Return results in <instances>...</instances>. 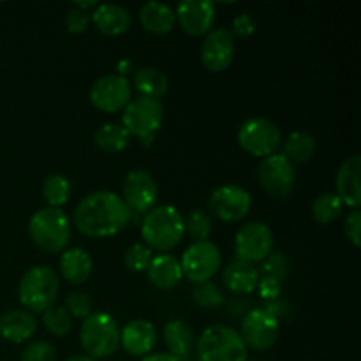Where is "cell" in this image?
<instances>
[{"mask_svg":"<svg viewBox=\"0 0 361 361\" xmlns=\"http://www.w3.org/2000/svg\"><path fill=\"white\" fill-rule=\"evenodd\" d=\"M37 330V321L28 310L14 309L0 316V335L14 344H23L34 337Z\"/></svg>","mask_w":361,"mask_h":361,"instance_id":"obj_20","label":"cell"},{"mask_svg":"<svg viewBox=\"0 0 361 361\" xmlns=\"http://www.w3.org/2000/svg\"><path fill=\"white\" fill-rule=\"evenodd\" d=\"M71 196V183L63 175H49L42 183V197L49 208H60Z\"/></svg>","mask_w":361,"mask_h":361,"instance_id":"obj_31","label":"cell"},{"mask_svg":"<svg viewBox=\"0 0 361 361\" xmlns=\"http://www.w3.org/2000/svg\"><path fill=\"white\" fill-rule=\"evenodd\" d=\"M120 197L130 214H147L154 208L157 200V183L145 169H133L123 180Z\"/></svg>","mask_w":361,"mask_h":361,"instance_id":"obj_15","label":"cell"},{"mask_svg":"<svg viewBox=\"0 0 361 361\" xmlns=\"http://www.w3.org/2000/svg\"><path fill=\"white\" fill-rule=\"evenodd\" d=\"M164 342L169 349V355L182 360L187 358L189 353L192 351L194 334L185 321H169L164 328Z\"/></svg>","mask_w":361,"mask_h":361,"instance_id":"obj_27","label":"cell"},{"mask_svg":"<svg viewBox=\"0 0 361 361\" xmlns=\"http://www.w3.org/2000/svg\"><path fill=\"white\" fill-rule=\"evenodd\" d=\"M360 173H361V155H353L345 159L337 173V196L349 208H360L361 204V187H360Z\"/></svg>","mask_w":361,"mask_h":361,"instance_id":"obj_19","label":"cell"},{"mask_svg":"<svg viewBox=\"0 0 361 361\" xmlns=\"http://www.w3.org/2000/svg\"><path fill=\"white\" fill-rule=\"evenodd\" d=\"M120 342L127 355L148 356L157 344V334L154 324L145 319H134L120 331Z\"/></svg>","mask_w":361,"mask_h":361,"instance_id":"obj_18","label":"cell"},{"mask_svg":"<svg viewBox=\"0 0 361 361\" xmlns=\"http://www.w3.org/2000/svg\"><path fill=\"white\" fill-rule=\"evenodd\" d=\"M281 130L277 123L271 122L264 116H254L245 120L240 126L238 143L247 154L254 157L267 159L270 155L277 154V148L281 147Z\"/></svg>","mask_w":361,"mask_h":361,"instance_id":"obj_8","label":"cell"},{"mask_svg":"<svg viewBox=\"0 0 361 361\" xmlns=\"http://www.w3.org/2000/svg\"><path fill=\"white\" fill-rule=\"evenodd\" d=\"M20 361H56V351L49 342L35 341L25 348Z\"/></svg>","mask_w":361,"mask_h":361,"instance_id":"obj_38","label":"cell"},{"mask_svg":"<svg viewBox=\"0 0 361 361\" xmlns=\"http://www.w3.org/2000/svg\"><path fill=\"white\" fill-rule=\"evenodd\" d=\"M118 71H120V76H123V74H127L133 71V63H130L129 60H123V62L118 63Z\"/></svg>","mask_w":361,"mask_h":361,"instance_id":"obj_45","label":"cell"},{"mask_svg":"<svg viewBox=\"0 0 361 361\" xmlns=\"http://www.w3.org/2000/svg\"><path fill=\"white\" fill-rule=\"evenodd\" d=\"M28 235L41 250L56 254L66 250L71 240V224L60 208H42L28 221Z\"/></svg>","mask_w":361,"mask_h":361,"instance_id":"obj_4","label":"cell"},{"mask_svg":"<svg viewBox=\"0 0 361 361\" xmlns=\"http://www.w3.org/2000/svg\"><path fill=\"white\" fill-rule=\"evenodd\" d=\"M344 231L348 240H351V243L355 247H361V212L360 208H355L351 214L348 215L344 222Z\"/></svg>","mask_w":361,"mask_h":361,"instance_id":"obj_40","label":"cell"},{"mask_svg":"<svg viewBox=\"0 0 361 361\" xmlns=\"http://www.w3.org/2000/svg\"><path fill=\"white\" fill-rule=\"evenodd\" d=\"M192 296L197 302V305L204 307V309H215V307H219L224 302V295H222L221 288L217 284H214L212 281L197 284L194 288Z\"/></svg>","mask_w":361,"mask_h":361,"instance_id":"obj_35","label":"cell"},{"mask_svg":"<svg viewBox=\"0 0 361 361\" xmlns=\"http://www.w3.org/2000/svg\"><path fill=\"white\" fill-rule=\"evenodd\" d=\"M141 361H182V360H178L176 356L169 355V353H155V355L145 356Z\"/></svg>","mask_w":361,"mask_h":361,"instance_id":"obj_43","label":"cell"},{"mask_svg":"<svg viewBox=\"0 0 361 361\" xmlns=\"http://www.w3.org/2000/svg\"><path fill=\"white\" fill-rule=\"evenodd\" d=\"M133 214L122 197L111 190H95L78 203L74 210V226L90 238H106L122 231Z\"/></svg>","mask_w":361,"mask_h":361,"instance_id":"obj_1","label":"cell"},{"mask_svg":"<svg viewBox=\"0 0 361 361\" xmlns=\"http://www.w3.org/2000/svg\"><path fill=\"white\" fill-rule=\"evenodd\" d=\"M59 275L53 268L41 264L25 271L18 288L20 302L28 312L42 314L51 309L59 295Z\"/></svg>","mask_w":361,"mask_h":361,"instance_id":"obj_3","label":"cell"},{"mask_svg":"<svg viewBox=\"0 0 361 361\" xmlns=\"http://www.w3.org/2000/svg\"><path fill=\"white\" fill-rule=\"evenodd\" d=\"M80 342L92 360L108 358L120 345L118 323L109 314L94 312L81 324Z\"/></svg>","mask_w":361,"mask_h":361,"instance_id":"obj_5","label":"cell"},{"mask_svg":"<svg viewBox=\"0 0 361 361\" xmlns=\"http://www.w3.org/2000/svg\"><path fill=\"white\" fill-rule=\"evenodd\" d=\"M42 324L55 337H66L73 328V317L63 307H51L42 312Z\"/></svg>","mask_w":361,"mask_h":361,"instance_id":"obj_33","label":"cell"},{"mask_svg":"<svg viewBox=\"0 0 361 361\" xmlns=\"http://www.w3.org/2000/svg\"><path fill=\"white\" fill-rule=\"evenodd\" d=\"M60 274L67 282L74 286L85 284L94 271V261L83 249L63 250L60 256Z\"/></svg>","mask_w":361,"mask_h":361,"instance_id":"obj_22","label":"cell"},{"mask_svg":"<svg viewBox=\"0 0 361 361\" xmlns=\"http://www.w3.org/2000/svg\"><path fill=\"white\" fill-rule=\"evenodd\" d=\"M259 279L257 268L254 264L243 263V261H233L222 274L224 286L236 295H250L257 288Z\"/></svg>","mask_w":361,"mask_h":361,"instance_id":"obj_24","label":"cell"},{"mask_svg":"<svg viewBox=\"0 0 361 361\" xmlns=\"http://www.w3.org/2000/svg\"><path fill=\"white\" fill-rule=\"evenodd\" d=\"M252 207L250 194L240 185H222L208 197V214L222 222H238Z\"/></svg>","mask_w":361,"mask_h":361,"instance_id":"obj_12","label":"cell"},{"mask_svg":"<svg viewBox=\"0 0 361 361\" xmlns=\"http://www.w3.org/2000/svg\"><path fill=\"white\" fill-rule=\"evenodd\" d=\"M274 250V233L264 222H247L235 236V252L243 263H263Z\"/></svg>","mask_w":361,"mask_h":361,"instance_id":"obj_9","label":"cell"},{"mask_svg":"<svg viewBox=\"0 0 361 361\" xmlns=\"http://www.w3.org/2000/svg\"><path fill=\"white\" fill-rule=\"evenodd\" d=\"M240 337L247 348L267 351L277 342L279 319L264 309L250 310L242 321Z\"/></svg>","mask_w":361,"mask_h":361,"instance_id":"obj_14","label":"cell"},{"mask_svg":"<svg viewBox=\"0 0 361 361\" xmlns=\"http://www.w3.org/2000/svg\"><path fill=\"white\" fill-rule=\"evenodd\" d=\"M183 228H185V233L192 240H196V242H207L214 224H212V217L207 210L196 208V210L189 212L187 217L183 219Z\"/></svg>","mask_w":361,"mask_h":361,"instance_id":"obj_32","label":"cell"},{"mask_svg":"<svg viewBox=\"0 0 361 361\" xmlns=\"http://www.w3.org/2000/svg\"><path fill=\"white\" fill-rule=\"evenodd\" d=\"M148 281L159 289H171L183 279L180 261L171 254H159L152 257V263L147 270Z\"/></svg>","mask_w":361,"mask_h":361,"instance_id":"obj_23","label":"cell"},{"mask_svg":"<svg viewBox=\"0 0 361 361\" xmlns=\"http://www.w3.org/2000/svg\"><path fill=\"white\" fill-rule=\"evenodd\" d=\"M67 361H95V360H92L90 356H73V358H69Z\"/></svg>","mask_w":361,"mask_h":361,"instance_id":"obj_46","label":"cell"},{"mask_svg":"<svg viewBox=\"0 0 361 361\" xmlns=\"http://www.w3.org/2000/svg\"><path fill=\"white\" fill-rule=\"evenodd\" d=\"M130 101H133V87L129 80L120 74H108V76L99 78L90 88V102L99 111H122Z\"/></svg>","mask_w":361,"mask_h":361,"instance_id":"obj_13","label":"cell"},{"mask_svg":"<svg viewBox=\"0 0 361 361\" xmlns=\"http://www.w3.org/2000/svg\"><path fill=\"white\" fill-rule=\"evenodd\" d=\"M222 263L221 250L212 242H194L189 249L183 252L180 259L183 277L189 279L194 284H203L212 281L219 271Z\"/></svg>","mask_w":361,"mask_h":361,"instance_id":"obj_10","label":"cell"},{"mask_svg":"<svg viewBox=\"0 0 361 361\" xmlns=\"http://www.w3.org/2000/svg\"><path fill=\"white\" fill-rule=\"evenodd\" d=\"M133 81L140 97L159 101L168 92V78L157 67H141L134 73Z\"/></svg>","mask_w":361,"mask_h":361,"instance_id":"obj_26","label":"cell"},{"mask_svg":"<svg viewBox=\"0 0 361 361\" xmlns=\"http://www.w3.org/2000/svg\"><path fill=\"white\" fill-rule=\"evenodd\" d=\"M344 210V203L335 192H323L314 200L312 203V215L314 221L319 224H330L337 221Z\"/></svg>","mask_w":361,"mask_h":361,"instance_id":"obj_30","label":"cell"},{"mask_svg":"<svg viewBox=\"0 0 361 361\" xmlns=\"http://www.w3.org/2000/svg\"><path fill=\"white\" fill-rule=\"evenodd\" d=\"M197 361H247V345L233 328L208 326L197 341Z\"/></svg>","mask_w":361,"mask_h":361,"instance_id":"obj_6","label":"cell"},{"mask_svg":"<svg viewBox=\"0 0 361 361\" xmlns=\"http://www.w3.org/2000/svg\"><path fill=\"white\" fill-rule=\"evenodd\" d=\"M235 59V37L228 28L210 30L201 44V63L210 73H221Z\"/></svg>","mask_w":361,"mask_h":361,"instance_id":"obj_16","label":"cell"},{"mask_svg":"<svg viewBox=\"0 0 361 361\" xmlns=\"http://www.w3.org/2000/svg\"><path fill=\"white\" fill-rule=\"evenodd\" d=\"M71 317H76V319H87L88 316L94 314V305H92V300L87 293L83 291H73L67 295L66 298V307Z\"/></svg>","mask_w":361,"mask_h":361,"instance_id":"obj_36","label":"cell"},{"mask_svg":"<svg viewBox=\"0 0 361 361\" xmlns=\"http://www.w3.org/2000/svg\"><path fill=\"white\" fill-rule=\"evenodd\" d=\"M180 28L189 35H207L215 23V4L210 0H183L175 11Z\"/></svg>","mask_w":361,"mask_h":361,"instance_id":"obj_17","label":"cell"},{"mask_svg":"<svg viewBox=\"0 0 361 361\" xmlns=\"http://www.w3.org/2000/svg\"><path fill=\"white\" fill-rule=\"evenodd\" d=\"M162 118H164V108L161 101L136 97L123 109L122 126L130 136H136L143 147H150L161 127Z\"/></svg>","mask_w":361,"mask_h":361,"instance_id":"obj_7","label":"cell"},{"mask_svg":"<svg viewBox=\"0 0 361 361\" xmlns=\"http://www.w3.org/2000/svg\"><path fill=\"white\" fill-rule=\"evenodd\" d=\"M257 180L267 194L277 200H284L293 192L296 183L295 166L282 154H274L263 159L257 168Z\"/></svg>","mask_w":361,"mask_h":361,"instance_id":"obj_11","label":"cell"},{"mask_svg":"<svg viewBox=\"0 0 361 361\" xmlns=\"http://www.w3.org/2000/svg\"><path fill=\"white\" fill-rule=\"evenodd\" d=\"M256 32V21L250 16L249 13H242L233 20V37L238 35V37H249Z\"/></svg>","mask_w":361,"mask_h":361,"instance_id":"obj_41","label":"cell"},{"mask_svg":"<svg viewBox=\"0 0 361 361\" xmlns=\"http://www.w3.org/2000/svg\"><path fill=\"white\" fill-rule=\"evenodd\" d=\"M263 277L274 279L277 282H284L289 274V259L282 252H271L263 261Z\"/></svg>","mask_w":361,"mask_h":361,"instance_id":"obj_37","label":"cell"},{"mask_svg":"<svg viewBox=\"0 0 361 361\" xmlns=\"http://www.w3.org/2000/svg\"><path fill=\"white\" fill-rule=\"evenodd\" d=\"M90 13H85V11L73 9L66 14V28L71 32V34H83L85 30L90 25Z\"/></svg>","mask_w":361,"mask_h":361,"instance_id":"obj_39","label":"cell"},{"mask_svg":"<svg viewBox=\"0 0 361 361\" xmlns=\"http://www.w3.org/2000/svg\"><path fill=\"white\" fill-rule=\"evenodd\" d=\"M140 21L145 30L152 34L164 35L175 28V11L162 2H147L140 9Z\"/></svg>","mask_w":361,"mask_h":361,"instance_id":"obj_25","label":"cell"},{"mask_svg":"<svg viewBox=\"0 0 361 361\" xmlns=\"http://www.w3.org/2000/svg\"><path fill=\"white\" fill-rule=\"evenodd\" d=\"M183 235H185V228H183V217L178 208L171 204H162L145 214L141 236L150 249L161 250V252L175 249L182 242Z\"/></svg>","mask_w":361,"mask_h":361,"instance_id":"obj_2","label":"cell"},{"mask_svg":"<svg viewBox=\"0 0 361 361\" xmlns=\"http://www.w3.org/2000/svg\"><path fill=\"white\" fill-rule=\"evenodd\" d=\"M90 20L95 28L106 35H120L130 27L129 11L118 4H99Z\"/></svg>","mask_w":361,"mask_h":361,"instance_id":"obj_21","label":"cell"},{"mask_svg":"<svg viewBox=\"0 0 361 361\" xmlns=\"http://www.w3.org/2000/svg\"><path fill=\"white\" fill-rule=\"evenodd\" d=\"M97 6V0H76V2H74V7L85 11V13H88V9H95Z\"/></svg>","mask_w":361,"mask_h":361,"instance_id":"obj_44","label":"cell"},{"mask_svg":"<svg viewBox=\"0 0 361 361\" xmlns=\"http://www.w3.org/2000/svg\"><path fill=\"white\" fill-rule=\"evenodd\" d=\"M152 254L154 252H152V249L148 245H145V243H134L123 254V264H126L127 270L136 271V274L147 271L152 263V257H154Z\"/></svg>","mask_w":361,"mask_h":361,"instance_id":"obj_34","label":"cell"},{"mask_svg":"<svg viewBox=\"0 0 361 361\" xmlns=\"http://www.w3.org/2000/svg\"><path fill=\"white\" fill-rule=\"evenodd\" d=\"M316 140H314L312 134L303 133V130H296L291 133L284 141V147H282V155L295 164H302L312 159V155L316 154Z\"/></svg>","mask_w":361,"mask_h":361,"instance_id":"obj_28","label":"cell"},{"mask_svg":"<svg viewBox=\"0 0 361 361\" xmlns=\"http://www.w3.org/2000/svg\"><path fill=\"white\" fill-rule=\"evenodd\" d=\"M256 289H259L261 298L274 302V300H279V296H281L282 284H281V282L274 281V279L263 277V279H259V282H257Z\"/></svg>","mask_w":361,"mask_h":361,"instance_id":"obj_42","label":"cell"},{"mask_svg":"<svg viewBox=\"0 0 361 361\" xmlns=\"http://www.w3.org/2000/svg\"><path fill=\"white\" fill-rule=\"evenodd\" d=\"M130 134L127 133L126 127L118 123H104L99 127L94 134V143L99 150L106 154H116L122 152L129 145Z\"/></svg>","mask_w":361,"mask_h":361,"instance_id":"obj_29","label":"cell"}]
</instances>
